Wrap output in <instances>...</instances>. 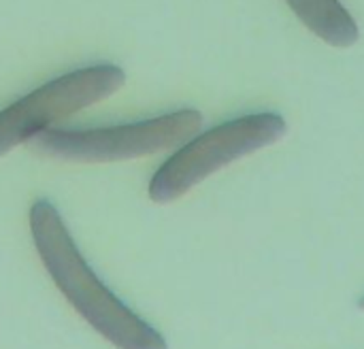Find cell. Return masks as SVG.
I'll return each instance as SVG.
<instances>
[{"label": "cell", "mask_w": 364, "mask_h": 349, "mask_svg": "<svg viewBox=\"0 0 364 349\" xmlns=\"http://www.w3.org/2000/svg\"><path fill=\"white\" fill-rule=\"evenodd\" d=\"M32 243L68 305L117 349H168L164 337L117 299L79 252L60 211L36 200L28 213Z\"/></svg>", "instance_id": "obj_1"}, {"label": "cell", "mask_w": 364, "mask_h": 349, "mask_svg": "<svg viewBox=\"0 0 364 349\" xmlns=\"http://www.w3.org/2000/svg\"><path fill=\"white\" fill-rule=\"evenodd\" d=\"M286 134V119L277 113H250L194 134L168 156L149 179V198L173 203L222 166L277 143Z\"/></svg>", "instance_id": "obj_2"}, {"label": "cell", "mask_w": 364, "mask_h": 349, "mask_svg": "<svg viewBox=\"0 0 364 349\" xmlns=\"http://www.w3.org/2000/svg\"><path fill=\"white\" fill-rule=\"evenodd\" d=\"M126 83V75L115 64H94L60 75L0 111V158L17 145L49 130L77 111H83Z\"/></svg>", "instance_id": "obj_4"}, {"label": "cell", "mask_w": 364, "mask_h": 349, "mask_svg": "<svg viewBox=\"0 0 364 349\" xmlns=\"http://www.w3.org/2000/svg\"><path fill=\"white\" fill-rule=\"evenodd\" d=\"M296 17L322 41L335 47H350L360 30L341 0H286Z\"/></svg>", "instance_id": "obj_5"}, {"label": "cell", "mask_w": 364, "mask_h": 349, "mask_svg": "<svg viewBox=\"0 0 364 349\" xmlns=\"http://www.w3.org/2000/svg\"><path fill=\"white\" fill-rule=\"evenodd\" d=\"M200 126V111L179 109L124 126L85 130L49 128L30 139L28 147L38 156L64 162H117L175 149L198 134Z\"/></svg>", "instance_id": "obj_3"}]
</instances>
